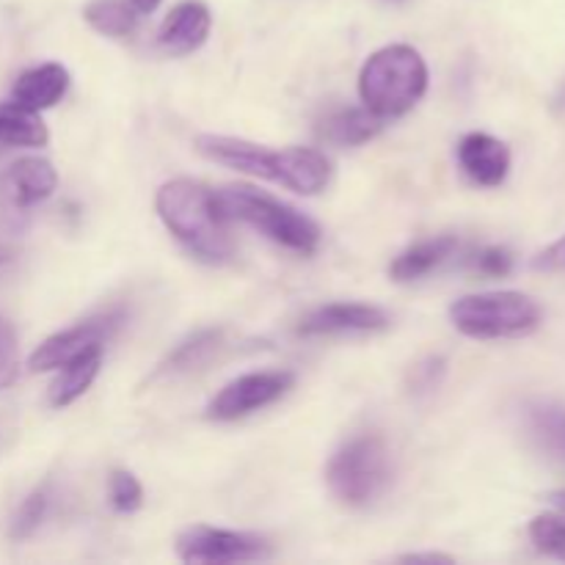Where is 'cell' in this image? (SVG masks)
Listing matches in <instances>:
<instances>
[{"instance_id":"6da1fadb","label":"cell","mask_w":565,"mask_h":565,"mask_svg":"<svg viewBox=\"0 0 565 565\" xmlns=\"http://www.w3.org/2000/svg\"><path fill=\"white\" fill-rule=\"evenodd\" d=\"M196 149L213 163L241 174L279 182L301 196H318L331 180V163L323 152L309 147L265 149L259 143L230 136H199Z\"/></svg>"},{"instance_id":"7a4b0ae2","label":"cell","mask_w":565,"mask_h":565,"mask_svg":"<svg viewBox=\"0 0 565 565\" xmlns=\"http://www.w3.org/2000/svg\"><path fill=\"white\" fill-rule=\"evenodd\" d=\"M154 207L166 230L204 263L221 265L235 254L230 221L215 204V193L202 182L185 177L166 182L154 196Z\"/></svg>"},{"instance_id":"3957f363","label":"cell","mask_w":565,"mask_h":565,"mask_svg":"<svg viewBox=\"0 0 565 565\" xmlns=\"http://www.w3.org/2000/svg\"><path fill=\"white\" fill-rule=\"evenodd\" d=\"M428 92V64L412 44H390L364 61L359 72V94L364 108L381 119L408 114Z\"/></svg>"},{"instance_id":"277c9868","label":"cell","mask_w":565,"mask_h":565,"mask_svg":"<svg viewBox=\"0 0 565 565\" xmlns=\"http://www.w3.org/2000/svg\"><path fill=\"white\" fill-rule=\"evenodd\" d=\"M215 204L224 213V218L241 221L252 230L263 232L268 241L279 243V246L290 248V252L309 254L318 252L320 246V226L315 224L309 215L298 213L290 204L279 202L270 193L254 191V188H224V191H213Z\"/></svg>"},{"instance_id":"5b68a950","label":"cell","mask_w":565,"mask_h":565,"mask_svg":"<svg viewBox=\"0 0 565 565\" xmlns=\"http://www.w3.org/2000/svg\"><path fill=\"white\" fill-rule=\"evenodd\" d=\"M450 320L469 340H519L541 326V307L516 290L475 292L458 298Z\"/></svg>"},{"instance_id":"8992f818","label":"cell","mask_w":565,"mask_h":565,"mask_svg":"<svg viewBox=\"0 0 565 565\" xmlns=\"http://www.w3.org/2000/svg\"><path fill=\"white\" fill-rule=\"evenodd\" d=\"M329 489L342 505L367 508L392 480L390 450L379 436H356L334 452L326 469Z\"/></svg>"},{"instance_id":"52a82bcc","label":"cell","mask_w":565,"mask_h":565,"mask_svg":"<svg viewBox=\"0 0 565 565\" xmlns=\"http://www.w3.org/2000/svg\"><path fill=\"white\" fill-rule=\"evenodd\" d=\"M121 323H125V309L121 307H110L105 309V312L94 315V318L81 320V323L47 337V340L31 353L28 367H31L33 373H50V370L64 367L66 362H72V359L81 356V353L103 348L105 342L121 329Z\"/></svg>"},{"instance_id":"ba28073f","label":"cell","mask_w":565,"mask_h":565,"mask_svg":"<svg viewBox=\"0 0 565 565\" xmlns=\"http://www.w3.org/2000/svg\"><path fill=\"white\" fill-rule=\"evenodd\" d=\"M177 555L182 563H254L268 561L270 544L263 535L235 533V530L196 527L182 530L177 539Z\"/></svg>"},{"instance_id":"9c48e42d","label":"cell","mask_w":565,"mask_h":565,"mask_svg":"<svg viewBox=\"0 0 565 565\" xmlns=\"http://www.w3.org/2000/svg\"><path fill=\"white\" fill-rule=\"evenodd\" d=\"M296 384V375L290 370H263V373H246L241 379L230 381L218 395L210 401L207 417L215 423H235L248 417L265 406H274L276 401L287 395Z\"/></svg>"},{"instance_id":"30bf717a","label":"cell","mask_w":565,"mask_h":565,"mask_svg":"<svg viewBox=\"0 0 565 565\" xmlns=\"http://www.w3.org/2000/svg\"><path fill=\"white\" fill-rule=\"evenodd\" d=\"M58 185L53 163L44 158H22L0 174V210L22 215L39 202L53 196Z\"/></svg>"},{"instance_id":"8fae6325","label":"cell","mask_w":565,"mask_h":565,"mask_svg":"<svg viewBox=\"0 0 565 565\" xmlns=\"http://www.w3.org/2000/svg\"><path fill=\"white\" fill-rule=\"evenodd\" d=\"M390 315L373 303H326L298 323V337L375 334L390 329Z\"/></svg>"},{"instance_id":"7c38bea8","label":"cell","mask_w":565,"mask_h":565,"mask_svg":"<svg viewBox=\"0 0 565 565\" xmlns=\"http://www.w3.org/2000/svg\"><path fill=\"white\" fill-rule=\"evenodd\" d=\"M458 163L475 185L497 188L511 171V149L489 132H469L458 143Z\"/></svg>"},{"instance_id":"4fadbf2b","label":"cell","mask_w":565,"mask_h":565,"mask_svg":"<svg viewBox=\"0 0 565 565\" xmlns=\"http://www.w3.org/2000/svg\"><path fill=\"white\" fill-rule=\"evenodd\" d=\"M210 28H213V17L207 6L199 0H185L169 11L158 31V42L169 55H188L207 42Z\"/></svg>"},{"instance_id":"5bb4252c","label":"cell","mask_w":565,"mask_h":565,"mask_svg":"<svg viewBox=\"0 0 565 565\" xmlns=\"http://www.w3.org/2000/svg\"><path fill=\"white\" fill-rule=\"evenodd\" d=\"M70 72L66 66L61 64H39L33 70H25L20 77L14 81V88H11V99L20 103L22 108L28 110H42L53 108L64 99V94L70 92Z\"/></svg>"},{"instance_id":"9a60e30c","label":"cell","mask_w":565,"mask_h":565,"mask_svg":"<svg viewBox=\"0 0 565 565\" xmlns=\"http://www.w3.org/2000/svg\"><path fill=\"white\" fill-rule=\"evenodd\" d=\"M461 248L456 235H439V237H430V241H419L414 243L412 248L401 254L395 263L390 265V276L395 281H417L423 276L434 274L439 265H445L452 254Z\"/></svg>"},{"instance_id":"2e32d148","label":"cell","mask_w":565,"mask_h":565,"mask_svg":"<svg viewBox=\"0 0 565 565\" xmlns=\"http://www.w3.org/2000/svg\"><path fill=\"white\" fill-rule=\"evenodd\" d=\"M524 423L535 447L565 467V406L555 401H533L524 408Z\"/></svg>"},{"instance_id":"e0dca14e","label":"cell","mask_w":565,"mask_h":565,"mask_svg":"<svg viewBox=\"0 0 565 565\" xmlns=\"http://www.w3.org/2000/svg\"><path fill=\"white\" fill-rule=\"evenodd\" d=\"M384 121L370 108H340L326 116L320 125V138L334 147H362L384 130Z\"/></svg>"},{"instance_id":"ac0fdd59","label":"cell","mask_w":565,"mask_h":565,"mask_svg":"<svg viewBox=\"0 0 565 565\" xmlns=\"http://www.w3.org/2000/svg\"><path fill=\"white\" fill-rule=\"evenodd\" d=\"M224 329H199L196 334L185 337L163 362L158 364V370L152 373V381L158 379H169V375H182V373H191V370L202 367L207 364L215 353L221 351L224 345Z\"/></svg>"},{"instance_id":"d6986e66","label":"cell","mask_w":565,"mask_h":565,"mask_svg":"<svg viewBox=\"0 0 565 565\" xmlns=\"http://www.w3.org/2000/svg\"><path fill=\"white\" fill-rule=\"evenodd\" d=\"M99 367H103V348H94L66 362L64 367H58V379L50 386V403L55 408L72 406L77 397L86 395L88 386L99 375Z\"/></svg>"},{"instance_id":"ffe728a7","label":"cell","mask_w":565,"mask_h":565,"mask_svg":"<svg viewBox=\"0 0 565 565\" xmlns=\"http://www.w3.org/2000/svg\"><path fill=\"white\" fill-rule=\"evenodd\" d=\"M50 132L36 110L22 108L20 103L9 99L0 103V147H44Z\"/></svg>"},{"instance_id":"44dd1931","label":"cell","mask_w":565,"mask_h":565,"mask_svg":"<svg viewBox=\"0 0 565 565\" xmlns=\"http://www.w3.org/2000/svg\"><path fill=\"white\" fill-rule=\"evenodd\" d=\"M83 17L94 31L110 39L132 36L138 25V9L127 0H92L83 9Z\"/></svg>"},{"instance_id":"7402d4cb","label":"cell","mask_w":565,"mask_h":565,"mask_svg":"<svg viewBox=\"0 0 565 565\" xmlns=\"http://www.w3.org/2000/svg\"><path fill=\"white\" fill-rule=\"evenodd\" d=\"M47 508H50L47 486L31 491V494L22 500V505L17 508L14 519H11V539H17V541L31 539V535L39 530V524L44 522V516H47Z\"/></svg>"},{"instance_id":"603a6c76","label":"cell","mask_w":565,"mask_h":565,"mask_svg":"<svg viewBox=\"0 0 565 565\" xmlns=\"http://www.w3.org/2000/svg\"><path fill=\"white\" fill-rule=\"evenodd\" d=\"M530 541L544 555L565 561V513L563 516H539L530 524Z\"/></svg>"},{"instance_id":"cb8c5ba5","label":"cell","mask_w":565,"mask_h":565,"mask_svg":"<svg viewBox=\"0 0 565 565\" xmlns=\"http://www.w3.org/2000/svg\"><path fill=\"white\" fill-rule=\"evenodd\" d=\"M108 494L116 513H132L143 505L141 483H138L136 475L125 472V469H116V472L110 475Z\"/></svg>"},{"instance_id":"d4e9b609","label":"cell","mask_w":565,"mask_h":565,"mask_svg":"<svg viewBox=\"0 0 565 565\" xmlns=\"http://www.w3.org/2000/svg\"><path fill=\"white\" fill-rule=\"evenodd\" d=\"M445 375H447V359L445 356L423 359V362L414 364L412 373H408V392H412L414 397L430 395V392L439 390L441 381H445Z\"/></svg>"},{"instance_id":"484cf974","label":"cell","mask_w":565,"mask_h":565,"mask_svg":"<svg viewBox=\"0 0 565 565\" xmlns=\"http://www.w3.org/2000/svg\"><path fill=\"white\" fill-rule=\"evenodd\" d=\"M20 373V348L17 334L6 318H0V390L11 386Z\"/></svg>"},{"instance_id":"4316f807","label":"cell","mask_w":565,"mask_h":565,"mask_svg":"<svg viewBox=\"0 0 565 565\" xmlns=\"http://www.w3.org/2000/svg\"><path fill=\"white\" fill-rule=\"evenodd\" d=\"M472 268L483 276H508L513 270V257L511 252L500 246H489V248H480V252L472 254Z\"/></svg>"},{"instance_id":"83f0119b","label":"cell","mask_w":565,"mask_h":565,"mask_svg":"<svg viewBox=\"0 0 565 565\" xmlns=\"http://www.w3.org/2000/svg\"><path fill=\"white\" fill-rule=\"evenodd\" d=\"M533 268L541 270V274H561V270H565V235L533 259Z\"/></svg>"},{"instance_id":"f1b7e54d","label":"cell","mask_w":565,"mask_h":565,"mask_svg":"<svg viewBox=\"0 0 565 565\" xmlns=\"http://www.w3.org/2000/svg\"><path fill=\"white\" fill-rule=\"evenodd\" d=\"M403 563H452V557L447 555H406L401 557Z\"/></svg>"},{"instance_id":"f546056e","label":"cell","mask_w":565,"mask_h":565,"mask_svg":"<svg viewBox=\"0 0 565 565\" xmlns=\"http://www.w3.org/2000/svg\"><path fill=\"white\" fill-rule=\"evenodd\" d=\"M132 6L138 9V14H149V11H154L160 6V0H130Z\"/></svg>"},{"instance_id":"4dcf8cb0","label":"cell","mask_w":565,"mask_h":565,"mask_svg":"<svg viewBox=\"0 0 565 565\" xmlns=\"http://www.w3.org/2000/svg\"><path fill=\"white\" fill-rule=\"evenodd\" d=\"M552 108H555L557 114H565V81L561 83V88L555 92V97H552Z\"/></svg>"},{"instance_id":"1f68e13d","label":"cell","mask_w":565,"mask_h":565,"mask_svg":"<svg viewBox=\"0 0 565 565\" xmlns=\"http://www.w3.org/2000/svg\"><path fill=\"white\" fill-rule=\"evenodd\" d=\"M546 500H550L552 505L557 508V511L565 513V489H561V491H552V494L546 497Z\"/></svg>"},{"instance_id":"d6a6232c","label":"cell","mask_w":565,"mask_h":565,"mask_svg":"<svg viewBox=\"0 0 565 565\" xmlns=\"http://www.w3.org/2000/svg\"><path fill=\"white\" fill-rule=\"evenodd\" d=\"M6 259H9V252H3V248H0V263H6Z\"/></svg>"}]
</instances>
